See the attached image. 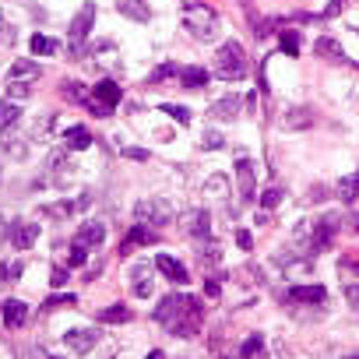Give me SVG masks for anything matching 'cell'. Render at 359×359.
Wrapping results in <instances>:
<instances>
[{
  "mask_svg": "<svg viewBox=\"0 0 359 359\" xmlns=\"http://www.w3.org/2000/svg\"><path fill=\"white\" fill-rule=\"evenodd\" d=\"M156 321L176 335V338H194L201 331L204 310H201V299L187 296V292H169L159 306H156Z\"/></svg>",
  "mask_w": 359,
  "mask_h": 359,
  "instance_id": "obj_1",
  "label": "cell"
},
{
  "mask_svg": "<svg viewBox=\"0 0 359 359\" xmlns=\"http://www.w3.org/2000/svg\"><path fill=\"white\" fill-rule=\"evenodd\" d=\"M180 18H183V28L201 42H212L219 35V15L208 4H183Z\"/></svg>",
  "mask_w": 359,
  "mask_h": 359,
  "instance_id": "obj_2",
  "label": "cell"
},
{
  "mask_svg": "<svg viewBox=\"0 0 359 359\" xmlns=\"http://www.w3.org/2000/svg\"><path fill=\"white\" fill-rule=\"evenodd\" d=\"M247 71H250L247 49H243L236 39L222 42V46H219V53H215V74H219V78H226V81H240V78H247Z\"/></svg>",
  "mask_w": 359,
  "mask_h": 359,
  "instance_id": "obj_3",
  "label": "cell"
},
{
  "mask_svg": "<svg viewBox=\"0 0 359 359\" xmlns=\"http://www.w3.org/2000/svg\"><path fill=\"white\" fill-rule=\"evenodd\" d=\"M120 99H124V88H120L117 81H99V85L92 88V95H88V110H92L95 117H110V113L117 110Z\"/></svg>",
  "mask_w": 359,
  "mask_h": 359,
  "instance_id": "obj_4",
  "label": "cell"
},
{
  "mask_svg": "<svg viewBox=\"0 0 359 359\" xmlns=\"http://www.w3.org/2000/svg\"><path fill=\"white\" fill-rule=\"evenodd\" d=\"M134 219L141 226H169L173 222V208L162 201V197H141L134 204Z\"/></svg>",
  "mask_w": 359,
  "mask_h": 359,
  "instance_id": "obj_5",
  "label": "cell"
},
{
  "mask_svg": "<svg viewBox=\"0 0 359 359\" xmlns=\"http://www.w3.org/2000/svg\"><path fill=\"white\" fill-rule=\"evenodd\" d=\"M92 25H95V4H85V8L74 15L71 28H67V42H71V53H74V57L85 53V39H88Z\"/></svg>",
  "mask_w": 359,
  "mask_h": 359,
  "instance_id": "obj_6",
  "label": "cell"
},
{
  "mask_svg": "<svg viewBox=\"0 0 359 359\" xmlns=\"http://www.w3.org/2000/svg\"><path fill=\"white\" fill-rule=\"evenodd\" d=\"M64 345L74 352V356H88L95 345H99V331L95 328H71L64 335Z\"/></svg>",
  "mask_w": 359,
  "mask_h": 359,
  "instance_id": "obj_7",
  "label": "cell"
},
{
  "mask_svg": "<svg viewBox=\"0 0 359 359\" xmlns=\"http://www.w3.org/2000/svg\"><path fill=\"white\" fill-rule=\"evenodd\" d=\"M180 226H183V233L194 236V240H208V233H212V215L204 212V208H194V212H187V215L180 219Z\"/></svg>",
  "mask_w": 359,
  "mask_h": 359,
  "instance_id": "obj_8",
  "label": "cell"
},
{
  "mask_svg": "<svg viewBox=\"0 0 359 359\" xmlns=\"http://www.w3.org/2000/svg\"><path fill=\"white\" fill-rule=\"evenodd\" d=\"M236 187H240V201H253L258 194V173H253V162L250 159H240L236 162Z\"/></svg>",
  "mask_w": 359,
  "mask_h": 359,
  "instance_id": "obj_9",
  "label": "cell"
},
{
  "mask_svg": "<svg viewBox=\"0 0 359 359\" xmlns=\"http://www.w3.org/2000/svg\"><path fill=\"white\" fill-rule=\"evenodd\" d=\"M151 243H159V233L151 229V226H131V233L124 236V243H120V253H131V250H137V247H151Z\"/></svg>",
  "mask_w": 359,
  "mask_h": 359,
  "instance_id": "obj_10",
  "label": "cell"
},
{
  "mask_svg": "<svg viewBox=\"0 0 359 359\" xmlns=\"http://www.w3.org/2000/svg\"><path fill=\"white\" fill-rule=\"evenodd\" d=\"M8 240H11L15 250H28L39 240V226L35 222H11L8 226Z\"/></svg>",
  "mask_w": 359,
  "mask_h": 359,
  "instance_id": "obj_11",
  "label": "cell"
},
{
  "mask_svg": "<svg viewBox=\"0 0 359 359\" xmlns=\"http://www.w3.org/2000/svg\"><path fill=\"white\" fill-rule=\"evenodd\" d=\"M335 233H338V215H324V219L314 226L310 250H314V253H317V250H328V247H331V240H335Z\"/></svg>",
  "mask_w": 359,
  "mask_h": 359,
  "instance_id": "obj_12",
  "label": "cell"
},
{
  "mask_svg": "<svg viewBox=\"0 0 359 359\" xmlns=\"http://www.w3.org/2000/svg\"><path fill=\"white\" fill-rule=\"evenodd\" d=\"M240 106H243V102H240L236 95H226V99L212 102L208 117H212V120H222V124H229V120H236V117H240Z\"/></svg>",
  "mask_w": 359,
  "mask_h": 359,
  "instance_id": "obj_13",
  "label": "cell"
},
{
  "mask_svg": "<svg viewBox=\"0 0 359 359\" xmlns=\"http://www.w3.org/2000/svg\"><path fill=\"white\" fill-rule=\"evenodd\" d=\"M102 240H106V226L102 222H85L81 229H78V236H74V243H81V247H102Z\"/></svg>",
  "mask_w": 359,
  "mask_h": 359,
  "instance_id": "obj_14",
  "label": "cell"
},
{
  "mask_svg": "<svg viewBox=\"0 0 359 359\" xmlns=\"http://www.w3.org/2000/svg\"><path fill=\"white\" fill-rule=\"evenodd\" d=\"M131 289H134V296H151V265L148 261H141V265H134V272H131Z\"/></svg>",
  "mask_w": 359,
  "mask_h": 359,
  "instance_id": "obj_15",
  "label": "cell"
},
{
  "mask_svg": "<svg viewBox=\"0 0 359 359\" xmlns=\"http://www.w3.org/2000/svg\"><path fill=\"white\" fill-rule=\"evenodd\" d=\"M314 53H317V57H324V60H331V64L345 60V49H342V42H338V39H331V35H321V39L314 42Z\"/></svg>",
  "mask_w": 359,
  "mask_h": 359,
  "instance_id": "obj_16",
  "label": "cell"
},
{
  "mask_svg": "<svg viewBox=\"0 0 359 359\" xmlns=\"http://www.w3.org/2000/svg\"><path fill=\"white\" fill-rule=\"evenodd\" d=\"M156 268H159L169 282H180V285L187 282V268H183L176 258H169V253H159V258H156Z\"/></svg>",
  "mask_w": 359,
  "mask_h": 359,
  "instance_id": "obj_17",
  "label": "cell"
},
{
  "mask_svg": "<svg viewBox=\"0 0 359 359\" xmlns=\"http://www.w3.org/2000/svg\"><path fill=\"white\" fill-rule=\"evenodd\" d=\"M25 321H28V306L22 299H8L4 303V324L8 328H25Z\"/></svg>",
  "mask_w": 359,
  "mask_h": 359,
  "instance_id": "obj_18",
  "label": "cell"
},
{
  "mask_svg": "<svg viewBox=\"0 0 359 359\" xmlns=\"http://www.w3.org/2000/svg\"><path fill=\"white\" fill-rule=\"evenodd\" d=\"M292 299H296V303H324V299H328V289H324L321 282H314V285H292Z\"/></svg>",
  "mask_w": 359,
  "mask_h": 359,
  "instance_id": "obj_19",
  "label": "cell"
},
{
  "mask_svg": "<svg viewBox=\"0 0 359 359\" xmlns=\"http://www.w3.org/2000/svg\"><path fill=\"white\" fill-rule=\"evenodd\" d=\"M39 78H42V71L35 60H15L11 74H8V81H39Z\"/></svg>",
  "mask_w": 359,
  "mask_h": 359,
  "instance_id": "obj_20",
  "label": "cell"
},
{
  "mask_svg": "<svg viewBox=\"0 0 359 359\" xmlns=\"http://www.w3.org/2000/svg\"><path fill=\"white\" fill-rule=\"evenodd\" d=\"M117 8H120V15L124 18H131V22H148L151 18V11H148V4H144V0H117Z\"/></svg>",
  "mask_w": 359,
  "mask_h": 359,
  "instance_id": "obj_21",
  "label": "cell"
},
{
  "mask_svg": "<svg viewBox=\"0 0 359 359\" xmlns=\"http://www.w3.org/2000/svg\"><path fill=\"white\" fill-rule=\"evenodd\" d=\"M282 124H285L289 131H306V127H314V113L306 110V106H296V110H289V113L282 117Z\"/></svg>",
  "mask_w": 359,
  "mask_h": 359,
  "instance_id": "obj_22",
  "label": "cell"
},
{
  "mask_svg": "<svg viewBox=\"0 0 359 359\" xmlns=\"http://www.w3.org/2000/svg\"><path fill=\"white\" fill-rule=\"evenodd\" d=\"M49 169H53V183H67L71 176H74V162L67 159V156H49Z\"/></svg>",
  "mask_w": 359,
  "mask_h": 359,
  "instance_id": "obj_23",
  "label": "cell"
},
{
  "mask_svg": "<svg viewBox=\"0 0 359 359\" xmlns=\"http://www.w3.org/2000/svg\"><path fill=\"white\" fill-rule=\"evenodd\" d=\"M88 144H92L88 127H67V134H64V148L67 151H85Z\"/></svg>",
  "mask_w": 359,
  "mask_h": 359,
  "instance_id": "obj_24",
  "label": "cell"
},
{
  "mask_svg": "<svg viewBox=\"0 0 359 359\" xmlns=\"http://www.w3.org/2000/svg\"><path fill=\"white\" fill-rule=\"evenodd\" d=\"M18 117H22V110H18L15 99H4V102H0V134H8V131L18 124Z\"/></svg>",
  "mask_w": 359,
  "mask_h": 359,
  "instance_id": "obj_25",
  "label": "cell"
},
{
  "mask_svg": "<svg viewBox=\"0 0 359 359\" xmlns=\"http://www.w3.org/2000/svg\"><path fill=\"white\" fill-rule=\"evenodd\" d=\"M176 78L187 88H204V85H208V71H204V67H180Z\"/></svg>",
  "mask_w": 359,
  "mask_h": 359,
  "instance_id": "obj_26",
  "label": "cell"
},
{
  "mask_svg": "<svg viewBox=\"0 0 359 359\" xmlns=\"http://www.w3.org/2000/svg\"><path fill=\"white\" fill-rule=\"evenodd\" d=\"M28 49H32L35 57H49V53H60V42H57V39H49V35H39V32H35V35L28 39Z\"/></svg>",
  "mask_w": 359,
  "mask_h": 359,
  "instance_id": "obj_27",
  "label": "cell"
},
{
  "mask_svg": "<svg viewBox=\"0 0 359 359\" xmlns=\"http://www.w3.org/2000/svg\"><path fill=\"white\" fill-rule=\"evenodd\" d=\"M134 314L127 310V306L124 303H113V306H106V310H99V321L102 324H127Z\"/></svg>",
  "mask_w": 359,
  "mask_h": 359,
  "instance_id": "obj_28",
  "label": "cell"
},
{
  "mask_svg": "<svg viewBox=\"0 0 359 359\" xmlns=\"http://www.w3.org/2000/svg\"><path fill=\"white\" fill-rule=\"evenodd\" d=\"M265 352V338L261 335H250L243 345H240V359H258Z\"/></svg>",
  "mask_w": 359,
  "mask_h": 359,
  "instance_id": "obj_29",
  "label": "cell"
},
{
  "mask_svg": "<svg viewBox=\"0 0 359 359\" xmlns=\"http://www.w3.org/2000/svg\"><path fill=\"white\" fill-rule=\"evenodd\" d=\"M278 42H282V53H289V57L299 53V32H296V28H282Z\"/></svg>",
  "mask_w": 359,
  "mask_h": 359,
  "instance_id": "obj_30",
  "label": "cell"
},
{
  "mask_svg": "<svg viewBox=\"0 0 359 359\" xmlns=\"http://www.w3.org/2000/svg\"><path fill=\"white\" fill-rule=\"evenodd\" d=\"M32 92H35V81H8V99H15V102L28 99Z\"/></svg>",
  "mask_w": 359,
  "mask_h": 359,
  "instance_id": "obj_31",
  "label": "cell"
},
{
  "mask_svg": "<svg viewBox=\"0 0 359 359\" xmlns=\"http://www.w3.org/2000/svg\"><path fill=\"white\" fill-rule=\"evenodd\" d=\"M356 194H359V173H356L352 180L345 176V180L338 183V197H342V201H356Z\"/></svg>",
  "mask_w": 359,
  "mask_h": 359,
  "instance_id": "obj_32",
  "label": "cell"
},
{
  "mask_svg": "<svg viewBox=\"0 0 359 359\" xmlns=\"http://www.w3.org/2000/svg\"><path fill=\"white\" fill-rule=\"evenodd\" d=\"M60 95L71 99V102H81V99H85V85H81V81H64V85H60Z\"/></svg>",
  "mask_w": 359,
  "mask_h": 359,
  "instance_id": "obj_33",
  "label": "cell"
},
{
  "mask_svg": "<svg viewBox=\"0 0 359 359\" xmlns=\"http://www.w3.org/2000/svg\"><path fill=\"white\" fill-rule=\"evenodd\" d=\"M74 303H78L74 292H60V296H49V299L42 303V310H53V306H74Z\"/></svg>",
  "mask_w": 359,
  "mask_h": 359,
  "instance_id": "obj_34",
  "label": "cell"
},
{
  "mask_svg": "<svg viewBox=\"0 0 359 359\" xmlns=\"http://www.w3.org/2000/svg\"><path fill=\"white\" fill-rule=\"evenodd\" d=\"M176 64H162V67H156V71H151L148 74V85H156V81H166V78H176Z\"/></svg>",
  "mask_w": 359,
  "mask_h": 359,
  "instance_id": "obj_35",
  "label": "cell"
},
{
  "mask_svg": "<svg viewBox=\"0 0 359 359\" xmlns=\"http://www.w3.org/2000/svg\"><path fill=\"white\" fill-rule=\"evenodd\" d=\"M85 258H88V247H81V243H71L67 265H71V268H81V265H85Z\"/></svg>",
  "mask_w": 359,
  "mask_h": 359,
  "instance_id": "obj_36",
  "label": "cell"
},
{
  "mask_svg": "<svg viewBox=\"0 0 359 359\" xmlns=\"http://www.w3.org/2000/svg\"><path fill=\"white\" fill-rule=\"evenodd\" d=\"M282 197H285V194H282V187H268V190H265V197H261V204L272 212V208H278V204H282Z\"/></svg>",
  "mask_w": 359,
  "mask_h": 359,
  "instance_id": "obj_37",
  "label": "cell"
},
{
  "mask_svg": "<svg viewBox=\"0 0 359 359\" xmlns=\"http://www.w3.org/2000/svg\"><path fill=\"white\" fill-rule=\"evenodd\" d=\"M201 148H204V151H219V148H222V134H215V131H204V137H201Z\"/></svg>",
  "mask_w": 359,
  "mask_h": 359,
  "instance_id": "obj_38",
  "label": "cell"
},
{
  "mask_svg": "<svg viewBox=\"0 0 359 359\" xmlns=\"http://www.w3.org/2000/svg\"><path fill=\"white\" fill-rule=\"evenodd\" d=\"M345 299H349V306L359 314V282H345Z\"/></svg>",
  "mask_w": 359,
  "mask_h": 359,
  "instance_id": "obj_39",
  "label": "cell"
},
{
  "mask_svg": "<svg viewBox=\"0 0 359 359\" xmlns=\"http://www.w3.org/2000/svg\"><path fill=\"white\" fill-rule=\"evenodd\" d=\"M162 113H169V117L180 120V124H190V110H187V106H162Z\"/></svg>",
  "mask_w": 359,
  "mask_h": 359,
  "instance_id": "obj_40",
  "label": "cell"
},
{
  "mask_svg": "<svg viewBox=\"0 0 359 359\" xmlns=\"http://www.w3.org/2000/svg\"><path fill=\"white\" fill-rule=\"evenodd\" d=\"M4 148H8V156H15V159H25V151H28V148H25V144H22L18 137H11V141H4Z\"/></svg>",
  "mask_w": 359,
  "mask_h": 359,
  "instance_id": "obj_41",
  "label": "cell"
},
{
  "mask_svg": "<svg viewBox=\"0 0 359 359\" xmlns=\"http://www.w3.org/2000/svg\"><path fill=\"white\" fill-rule=\"evenodd\" d=\"M22 272H25V268H22V261L4 265V282H18V278H22Z\"/></svg>",
  "mask_w": 359,
  "mask_h": 359,
  "instance_id": "obj_42",
  "label": "cell"
},
{
  "mask_svg": "<svg viewBox=\"0 0 359 359\" xmlns=\"http://www.w3.org/2000/svg\"><path fill=\"white\" fill-rule=\"evenodd\" d=\"M49 285H57V289H60V285H67V268H60V265H57V268H53V275H49Z\"/></svg>",
  "mask_w": 359,
  "mask_h": 359,
  "instance_id": "obj_43",
  "label": "cell"
},
{
  "mask_svg": "<svg viewBox=\"0 0 359 359\" xmlns=\"http://www.w3.org/2000/svg\"><path fill=\"white\" fill-rule=\"evenodd\" d=\"M219 278H204V296H208V299H219Z\"/></svg>",
  "mask_w": 359,
  "mask_h": 359,
  "instance_id": "obj_44",
  "label": "cell"
},
{
  "mask_svg": "<svg viewBox=\"0 0 359 359\" xmlns=\"http://www.w3.org/2000/svg\"><path fill=\"white\" fill-rule=\"evenodd\" d=\"M124 156H127V159H134V162H144V159H148V151H144V148H124Z\"/></svg>",
  "mask_w": 359,
  "mask_h": 359,
  "instance_id": "obj_45",
  "label": "cell"
},
{
  "mask_svg": "<svg viewBox=\"0 0 359 359\" xmlns=\"http://www.w3.org/2000/svg\"><path fill=\"white\" fill-rule=\"evenodd\" d=\"M236 243H240L243 250H250V243H253V240H250V233H247V229H236Z\"/></svg>",
  "mask_w": 359,
  "mask_h": 359,
  "instance_id": "obj_46",
  "label": "cell"
},
{
  "mask_svg": "<svg viewBox=\"0 0 359 359\" xmlns=\"http://www.w3.org/2000/svg\"><path fill=\"white\" fill-rule=\"evenodd\" d=\"M8 39H15V32L8 28V22H4V15H0V42H8Z\"/></svg>",
  "mask_w": 359,
  "mask_h": 359,
  "instance_id": "obj_47",
  "label": "cell"
},
{
  "mask_svg": "<svg viewBox=\"0 0 359 359\" xmlns=\"http://www.w3.org/2000/svg\"><path fill=\"white\" fill-rule=\"evenodd\" d=\"M338 11H342V0H331L328 11H324V18H331V15H338Z\"/></svg>",
  "mask_w": 359,
  "mask_h": 359,
  "instance_id": "obj_48",
  "label": "cell"
},
{
  "mask_svg": "<svg viewBox=\"0 0 359 359\" xmlns=\"http://www.w3.org/2000/svg\"><path fill=\"white\" fill-rule=\"evenodd\" d=\"M8 236V222H4V215H0V240Z\"/></svg>",
  "mask_w": 359,
  "mask_h": 359,
  "instance_id": "obj_49",
  "label": "cell"
},
{
  "mask_svg": "<svg viewBox=\"0 0 359 359\" xmlns=\"http://www.w3.org/2000/svg\"><path fill=\"white\" fill-rule=\"evenodd\" d=\"M35 359H60V356H49V352H42V349H39V352H35Z\"/></svg>",
  "mask_w": 359,
  "mask_h": 359,
  "instance_id": "obj_50",
  "label": "cell"
},
{
  "mask_svg": "<svg viewBox=\"0 0 359 359\" xmlns=\"http://www.w3.org/2000/svg\"><path fill=\"white\" fill-rule=\"evenodd\" d=\"M144 359H166V356H162V352H159V349H156V352H148V356H144Z\"/></svg>",
  "mask_w": 359,
  "mask_h": 359,
  "instance_id": "obj_51",
  "label": "cell"
},
{
  "mask_svg": "<svg viewBox=\"0 0 359 359\" xmlns=\"http://www.w3.org/2000/svg\"><path fill=\"white\" fill-rule=\"evenodd\" d=\"M345 359H359V352H349V356H345Z\"/></svg>",
  "mask_w": 359,
  "mask_h": 359,
  "instance_id": "obj_52",
  "label": "cell"
},
{
  "mask_svg": "<svg viewBox=\"0 0 359 359\" xmlns=\"http://www.w3.org/2000/svg\"><path fill=\"white\" fill-rule=\"evenodd\" d=\"M356 229H359V215H356Z\"/></svg>",
  "mask_w": 359,
  "mask_h": 359,
  "instance_id": "obj_53",
  "label": "cell"
}]
</instances>
